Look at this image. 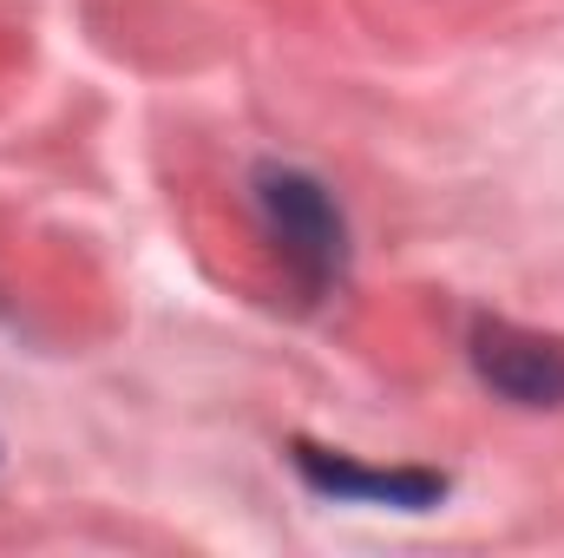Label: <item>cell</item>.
<instances>
[{"instance_id":"cell-1","label":"cell","mask_w":564,"mask_h":558,"mask_svg":"<svg viewBox=\"0 0 564 558\" xmlns=\"http://www.w3.org/2000/svg\"><path fill=\"white\" fill-rule=\"evenodd\" d=\"M257 204H263L270 244L282 250L289 277L302 282L308 296H322L328 282H341V264H348V224H341L335 197H328L308 171H289V164L257 171Z\"/></svg>"},{"instance_id":"cell-2","label":"cell","mask_w":564,"mask_h":558,"mask_svg":"<svg viewBox=\"0 0 564 558\" xmlns=\"http://www.w3.org/2000/svg\"><path fill=\"white\" fill-rule=\"evenodd\" d=\"M473 368L512 408H564V335L525 329V322H479Z\"/></svg>"},{"instance_id":"cell-3","label":"cell","mask_w":564,"mask_h":558,"mask_svg":"<svg viewBox=\"0 0 564 558\" xmlns=\"http://www.w3.org/2000/svg\"><path fill=\"white\" fill-rule=\"evenodd\" d=\"M289 460L328 500H368V506H401V513H426V506L446 500V473H414V466H388L381 473V466H361V460L328 453V447H308V440H295Z\"/></svg>"}]
</instances>
